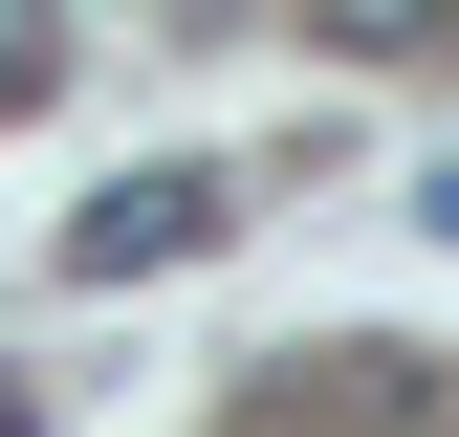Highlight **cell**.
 <instances>
[{
	"label": "cell",
	"mask_w": 459,
	"mask_h": 437,
	"mask_svg": "<svg viewBox=\"0 0 459 437\" xmlns=\"http://www.w3.org/2000/svg\"><path fill=\"white\" fill-rule=\"evenodd\" d=\"M197 241H241V176H109L88 218H66V285H153V262H197Z\"/></svg>",
	"instance_id": "cell-1"
}]
</instances>
